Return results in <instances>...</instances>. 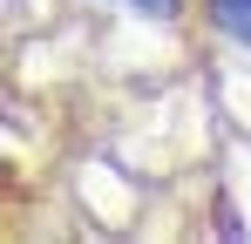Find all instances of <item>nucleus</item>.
I'll use <instances>...</instances> for the list:
<instances>
[{"mask_svg":"<svg viewBox=\"0 0 251 244\" xmlns=\"http://www.w3.org/2000/svg\"><path fill=\"white\" fill-rule=\"evenodd\" d=\"M210 14H217V27H224V34L251 41V0H210Z\"/></svg>","mask_w":251,"mask_h":244,"instance_id":"obj_1","label":"nucleus"}]
</instances>
